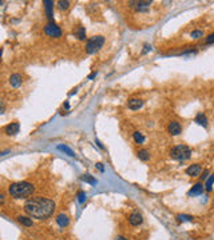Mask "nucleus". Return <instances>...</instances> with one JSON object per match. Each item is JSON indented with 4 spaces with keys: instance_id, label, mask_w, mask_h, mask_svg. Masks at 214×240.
<instances>
[{
    "instance_id": "34",
    "label": "nucleus",
    "mask_w": 214,
    "mask_h": 240,
    "mask_svg": "<svg viewBox=\"0 0 214 240\" xmlns=\"http://www.w3.org/2000/svg\"><path fill=\"white\" fill-rule=\"evenodd\" d=\"M4 202V196H3V195L2 193H0V204H2Z\"/></svg>"
},
{
    "instance_id": "33",
    "label": "nucleus",
    "mask_w": 214,
    "mask_h": 240,
    "mask_svg": "<svg viewBox=\"0 0 214 240\" xmlns=\"http://www.w3.org/2000/svg\"><path fill=\"white\" fill-rule=\"evenodd\" d=\"M95 76H97V73H95V72H94V73H91V75H90V76H88V79H94V78H95Z\"/></svg>"
},
{
    "instance_id": "7",
    "label": "nucleus",
    "mask_w": 214,
    "mask_h": 240,
    "mask_svg": "<svg viewBox=\"0 0 214 240\" xmlns=\"http://www.w3.org/2000/svg\"><path fill=\"white\" fill-rule=\"evenodd\" d=\"M143 106V100L142 99H138V98H133V99H128L127 102V107L133 109V111H137V109L142 108Z\"/></svg>"
},
{
    "instance_id": "2",
    "label": "nucleus",
    "mask_w": 214,
    "mask_h": 240,
    "mask_svg": "<svg viewBox=\"0 0 214 240\" xmlns=\"http://www.w3.org/2000/svg\"><path fill=\"white\" fill-rule=\"evenodd\" d=\"M34 186L28 182H19V183H13L9 186L8 192L12 198L15 199H23V198H28L31 196L34 192Z\"/></svg>"
},
{
    "instance_id": "6",
    "label": "nucleus",
    "mask_w": 214,
    "mask_h": 240,
    "mask_svg": "<svg viewBox=\"0 0 214 240\" xmlns=\"http://www.w3.org/2000/svg\"><path fill=\"white\" fill-rule=\"evenodd\" d=\"M167 131L170 135H173V136H177V135H180L181 131H182V127H181V124L175 122V120H173V122L169 123V127H167Z\"/></svg>"
},
{
    "instance_id": "5",
    "label": "nucleus",
    "mask_w": 214,
    "mask_h": 240,
    "mask_svg": "<svg viewBox=\"0 0 214 240\" xmlns=\"http://www.w3.org/2000/svg\"><path fill=\"white\" fill-rule=\"evenodd\" d=\"M44 32L51 38H60L62 36V29H60V27H58L55 23H48L47 26L44 27Z\"/></svg>"
},
{
    "instance_id": "31",
    "label": "nucleus",
    "mask_w": 214,
    "mask_h": 240,
    "mask_svg": "<svg viewBox=\"0 0 214 240\" xmlns=\"http://www.w3.org/2000/svg\"><path fill=\"white\" fill-rule=\"evenodd\" d=\"M206 175H207V171H205V172H203L202 173V176H201V179L203 180V179H206Z\"/></svg>"
},
{
    "instance_id": "28",
    "label": "nucleus",
    "mask_w": 214,
    "mask_h": 240,
    "mask_svg": "<svg viewBox=\"0 0 214 240\" xmlns=\"http://www.w3.org/2000/svg\"><path fill=\"white\" fill-rule=\"evenodd\" d=\"M4 111H6V104H4L2 100H0V115H3Z\"/></svg>"
},
{
    "instance_id": "18",
    "label": "nucleus",
    "mask_w": 214,
    "mask_h": 240,
    "mask_svg": "<svg viewBox=\"0 0 214 240\" xmlns=\"http://www.w3.org/2000/svg\"><path fill=\"white\" fill-rule=\"evenodd\" d=\"M58 149H60V151H63L64 153H67L68 156H71V158L75 156V153H74V151H72L71 148H68L67 146H63V144H59V146H58Z\"/></svg>"
},
{
    "instance_id": "23",
    "label": "nucleus",
    "mask_w": 214,
    "mask_h": 240,
    "mask_svg": "<svg viewBox=\"0 0 214 240\" xmlns=\"http://www.w3.org/2000/svg\"><path fill=\"white\" fill-rule=\"evenodd\" d=\"M82 180H84V182H87V183H90V184H97V180L94 179L91 175H83Z\"/></svg>"
},
{
    "instance_id": "9",
    "label": "nucleus",
    "mask_w": 214,
    "mask_h": 240,
    "mask_svg": "<svg viewBox=\"0 0 214 240\" xmlns=\"http://www.w3.org/2000/svg\"><path fill=\"white\" fill-rule=\"evenodd\" d=\"M22 83H23V78H22V75H19V73H13L9 76V84L13 87V88H18V87H20L22 86Z\"/></svg>"
},
{
    "instance_id": "12",
    "label": "nucleus",
    "mask_w": 214,
    "mask_h": 240,
    "mask_svg": "<svg viewBox=\"0 0 214 240\" xmlns=\"http://www.w3.org/2000/svg\"><path fill=\"white\" fill-rule=\"evenodd\" d=\"M56 223L59 224L60 227H67L68 224H70V219H68V216L67 215H64V213H59L58 216H56Z\"/></svg>"
},
{
    "instance_id": "25",
    "label": "nucleus",
    "mask_w": 214,
    "mask_h": 240,
    "mask_svg": "<svg viewBox=\"0 0 214 240\" xmlns=\"http://www.w3.org/2000/svg\"><path fill=\"white\" fill-rule=\"evenodd\" d=\"M58 7L60 8V9H67L68 7H70V2H64V0H59L58 2Z\"/></svg>"
},
{
    "instance_id": "15",
    "label": "nucleus",
    "mask_w": 214,
    "mask_h": 240,
    "mask_svg": "<svg viewBox=\"0 0 214 240\" xmlns=\"http://www.w3.org/2000/svg\"><path fill=\"white\" fill-rule=\"evenodd\" d=\"M18 222L23 224L24 227H32V219H29L28 216H18Z\"/></svg>"
},
{
    "instance_id": "10",
    "label": "nucleus",
    "mask_w": 214,
    "mask_h": 240,
    "mask_svg": "<svg viewBox=\"0 0 214 240\" xmlns=\"http://www.w3.org/2000/svg\"><path fill=\"white\" fill-rule=\"evenodd\" d=\"M19 129H20V126H19V123L18 122H13L11 124H8V126L6 127V133L9 135V136H13V135H16L19 132Z\"/></svg>"
},
{
    "instance_id": "24",
    "label": "nucleus",
    "mask_w": 214,
    "mask_h": 240,
    "mask_svg": "<svg viewBox=\"0 0 214 240\" xmlns=\"http://www.w3.org/2000/svg\"><path fill=\"white\" fill-rule=\"evenodd\" d=\"M190 36H191L193 39H201V38L203 36V32L200 31V29H194V31L190 33Z\"/></svg>"
},
{
    "instance_id": "30",
    "label": "nucleus",
    "mask_w": 214,
    "mask_h": 240,
    "mask_svg": "<svg viewBox=\"0 0 214 240\" xmlns=\"http://www.w3.org/2000/svg\"><path fill=\"white\" fill-rule=\"evenodd\" d=\"M97 167L101 169V171H103V164H102V163H98V164H97Z\"/></svg>"
},
{
    "instance_id": "20",
    "label": "nucleus",
    "mask_w": 214,
    "mask_h": 240,
    "mask_svg": "<svg viewBox=\"0 0 214 240\" xmlns=\"http://www.w3.org/2000/svg\"><path fill=\"white\" fill-rule=\"evenodd\" d=\"M213 183H214V173L210 175V178L206 180V186H205V188H206V191H207V192H210L211 189H213Z\"/></svg>"
},
{
    "instance_id": "13",
    "label": "nucleus",
    "mask_w": 214,
    "mask_h": 240,
    "mask_svg": "<svg viewBox=\"0 0 214 240\" xmlns=\"http://www.w3.org/2000/svg\"><path fill=\"white\" fill-rule=\"evenodd\" d=\"M203 192V186L201 183H197L190 191H189V196H196V195H201Z\"/></svg>"
},
{
    "instance_id": "32",
    "label": "nucleus",
    "mask_w": 214,
    "mask_h": 240,
    "mask_svg": "<svg viewBox=\"0 0 214 240\" xmlns=\"http://www.w3.org/2000/svg\"><path fill=\"white\" fill-rule=\"evenodd\" d=\"M115 240H128V239H126V238H123V236H118Z\"/></svg>"
},
{
    "instance_id": "22",
    "label": "nucleus",
    "mask_w": 214,
    "mask_h": 240,
    "mask_svg": "<svg viewBox=\"0 0 214 240\" xmlns=\"http://www.w3.org/2000/svg\"><path fill=\"white\" fill-rule=\"evenodd\" d=\"M76 35H78V38L81 40H84V39H86V29H84L83 27H79L76 29Z\"/></svg>"
},
{
    "instance_id": "27",
    "label": "nucleus",
    "mask_w": 214,
    "mask_h": 240,
    "mask_svg": "<svg viewBox=\"0 0 214 240\" xmlns=\"http://www.w3.org/2000/svg\"><path fill=\"white\" fill-rule=\"evenodd\" d=\"M211 43H214V33L209 35V36L206 38V44H211Z\"/></svg>"
},
{
    "instance_id": "11",
    "label": "nucleus",
    "mask_w": 214,
    "mask_h": 240,
    "mask_svg": "<svg viewBox=\"0 0 214 240\" xmlns=\"http://www.w3.org/2000/svg\"><path fill=\"white\" fill-rule=\"evenodd\" d=\"M186 173L189 175V176H191V178L198 176V175L201 173V166H200V164H193V166H190L186 169Z\"/></svg>"
},
{
    "instance_id": "26",
    "label": "nucleus",
    "mask_w": 214,
    "mask_h": 240,
    "mask_svg": "<svg viewBox=\"0 0 214 240\" xmlns=\"http://www.w3.org/2000/svg\"><path fill=\"white\" fill-rule=\"evenodd\" d=\"M84 200H86V192L79 191V192H78V202H79V203H83Z\"/></svg>"
},
{
    "instance_id": "3",
    "label": "nucleus",
    "mask_w": 214,
    "mask_h": 240,
    "mask_svg": "<svg viewBox=\"0 0 214 240\" xmlns=\"http://www.w3.org/2000/svg\"><path fill=\"white\" fill-rule=\"evenodd\" d=\"M190 155H191L190 148L187 146H185V144H178V146L173 147L171 151H170L171 159L178 160V162H183V160L190 159Z\"/></svg>"
},
{
    "instance_id": "35",
    "label": "nucleus",
    "mask_w": 214,
    "mask_h": 240,
    "mask_svg": "<svg viewBox=\"0 0 214 240\" xmlns=\"http://www.w3.org/2000/svg\"><path fill=\"white\" fill-rule=\"evenodd\" d=\"M6 153H8V151H3V152H0V156H3V155H6Z\"/></svg>"
},
{
    "instance_id": "4",
    "label": "nucleus",
    "mask_w": 214,
    "mask_h": 240,
    "mask_svg": "<svg viewBox=\"0 0 214 240\" xmlns=\"http://www.w3.org/2000/svg\"><path fill=\"white\" fill-rule=\"evenodd\" d=\"M103 44H104V38L103 36H94L91 39H88L87 43H86V52L87 53L97 52L102 48Z\"/></svg>"
},
{
    "instance_id": "16",
    "label": "nucleus",
    "mask_w": 214,
    "mask_h": 240,
    "mask_svg": "<svg viewBox=\"0 0 214 240\" xmlns=\"http://www.w3.org/2000/svg\"><path fill=\"white\" fill-rule=\"evenodd\" d=\"M196 123L200 124V126H202V127H207V119H206V116L203 113H198L197 115V116H196Z\"/></svg>"
},
{
    "instance_id": "17",
    "label": "nucleus",
    "mask_w": 214,
    "mask_h": 240,
    "mask_svg": "<svg viewBox=\"0 0 214 240\" xmlns=\"http://www.w3.org/2000/svg\"><path fill=\"white\" fill-rule=\"evenodd\" d=\"M138 158L141 160H143V162H146V160H149V158H150V152H149L147 149L142 148V149H139L138 151Z\"/></svg>"
},
{
    "instance_id": "8",
    "label": "nucleus",
    "mask_w": 214,
    "mask_h": 240,
    "mask_svg": "<svg viewBox=\"0 0 214 240\" xmlns=\"http://www.w3.org/2000/svg\"><path fill=\"white\" fill-rule=\"evenodd\" d=\"M142 222H143V218L139 212H133L130 215V218H128V223H130L133 227H137L139 224H142Z\"/></svg>"
},
{
    "instance_id": "14",
    "label": "nucleus",
    "mask_w": 214,
    "mask_h": 240,
    "mask_svg": "<svg viewBox=\"0 0 214 240\" xmlns=\"http://www.w3.org/2000/svg\"><path fill=\"white\" fill-rule=\"evenodd\" d=\"M44 7H46V12H47V16L50 20H52V8H54V2L51 0H44L43 2Z\"/></svg>"
},
{
    "instance_id": "19",
    "label": "nucleus",
    "mask_w": 214,
    "mask_h": 240,
    "mask_svg": "<svg viewBox=\"0 0 214 240\" xmlns=\"http://www.w3.org/2000/svg\"><path fill=\"white\" fill-rule=\"evenodd\" d=\"M133 138H134V140H135V143H138V144H142L143 142H145V136L138 131L133 133Z\"/></svg>"
},
{
    "instance_id": "29",
    "label": "nucleus",
    "mask_w": 214,
    "mask_h": 240,
    "mask_svg": "<svg viewBox=\"0 0 214 240\" xmlns=\"http://www.w3.org/2000/svg\"><path fill=\"white\" fill-rule=\"evenodd\" d=\"M150 49H151V47L149 46V44H145V49H143V53H146L147 51H150Z\"/></svg>"
},
{
    "instance_id": "1",
    "label": "nucleus",
    "mask_w": 214,
    "mask_h": 240,
    "mask_svg": "<svg viewBox=\"0 0 214 240\" xmlns=\"http://www.w3.org/2000/svg\"><path fill=\"white\" fill-rule=\"evenodd\" d=\"M24 209L32 218L43 220L54 213V211H55V203L46 198H34L26 202Z\"/></svg>"
},
{
    "instance_id": "21",
    "label": "nucleus",
    "mask_w": 214,
    "mask_h": 240,
    "mask_svg": "<svg viewBox=\"0 0 214 240\" xmlns=\"http://www.w3.org/2000/svg\"><path fill=\"white\" fill-rule=\"evenodd\" d=\"M178 219V222H193V216H190V215H178L177 216Z\"/></svg>"
}]
</instances>
